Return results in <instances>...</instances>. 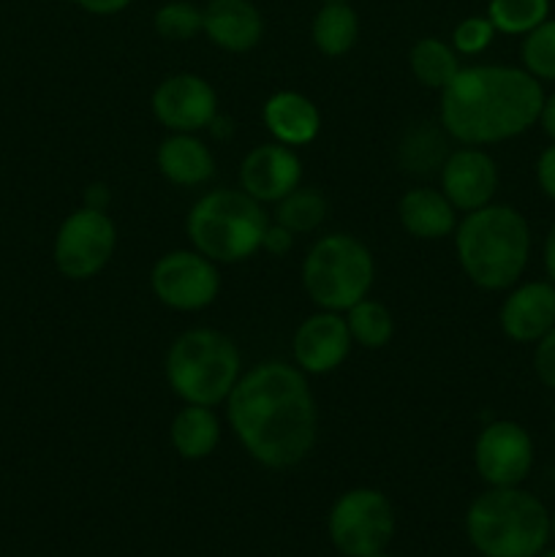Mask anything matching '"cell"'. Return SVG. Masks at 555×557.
I'll return each mask as SVG.
<instances>
[{"instance_id": "cell-24", "label": "cell", "mask_w": 555, "mask_h": 557, "mask_svg": "<svg viewBox=\"0 0 555 557\" xmlns=\"http://www.w3.org/2000/svg\"><path fill=\"white\" fill-rule=\"evenodd\" d=\"M346 324L351 332L354 346H362L368 351H379L395 335V321L392 313L386 310V305H381L379 299H359L357 305L346 310Z\"/></svg>"}, {"instance_id": "cell-39", "label": "cell", "mask_w": 555, "mask_h": 557, "mask_svg": "<svg viewBox=\"0 0 555 557\" xmlns=\"http://www.w3.org/2000/svg\"><path fill=\"white\" fill-rule=\"evenodd\" d=\"M368 557H392V555L384 549V553H375V555H368Z\"/></svg>"}, {"instance_id": "cell-29", "label": "cell", "mask_w": 555, "mask_h": 557, "mask_svg": "<svg viewBox=\"0 0 555 557\" xmlns=\"http://www.w3.org/2000/svg\"><path fill=\"white\" fill-rule=\"evenodd\" d=\"M495 38V27L493 22L484 16H466L462 22H457V27L452 30V47H455L457 54H482L484 49L493 44Z\"/></svg>"}, {"instance_id": "cell-38", "label": "cell", "mask_w": 555, "mask_h": 557, "mask_svg": "<svg viewBox=\"0 0 555 557\" xmlns=\"http://www.w3.org/2000/svg\"><path fill=\"white\" fill-rule=\"evenodd\" d=\"M539 557H555V549H544V553Z\"/></svg>"}, {"instance_id": "cell-12", "label": "cell", "mask_w": 555, "mask_h": 557, "mask_svg": "<svg viewBox=\"0 0 555 557\" xmlns=\"http://www.w3.org/2000/svg\"><path fill=\"white\" fill-rule=\"evenodd\" d=\"M152 114L169 134H199L218 117V92L199 74H172L152 90Z\"/></svg>"}, {"instance_id": "cell-32", "label": "cell", "mask_w": 555, "mask_h": 557, "mask_svg": "<svg viewBox=\"0 0 555 557\" xmlns=\"http://www.w3.org/2000/svg\"><path fill=\"white\" fill-rule=\"evenodd\" d=\"M536 183L539 190L550 201H555V141L550 147H544L542 156L536 158Z\"/></svg>"}, {"instance_id": "cell-2", "label": "cell", "mask_w": 555, "mask_h": 557, "mask_svg": "<svg viewBox=\"0 0 555 557\" xmlns=\"http://www.w3.org/2000/svg\"><path fill=\"white\" fill-rule=\"evenodd\" d=\"M542 82L515 65H468L441 90V128L468 147L498 145L533 128Z\"/></svg>"}, {"instance_id": "cell-16", "label": "cell", "mask_w": 555, "mask_h": 557, "mask_svg": "<svg viewBox=\"0 0 555 557\" xmlns=\"http://www.w3.org/2000/svg\"><path fill=\"white\" fill-rule=\"evenodd\" d=\"M498 324L509 341L536 343L555 326V283H515L501 302Z\"/></svg>"}, {"instance_id": "cell-34", "label": "cell", "mask_w": 555, "mask_h": 557, "mask_svg": "<svg viewBox=\"0 0 555 557\" xmlns=\"http://www.w3.org/2000/svg\"><path fill=\"white\" fill-rule=\"evenodd\" d=\"M536 123L542 125L544 136H547L550 141H555V92H550V96H544L542 112H539Z\"/></svg>"}, {"instance_id": "cell-9", "label": "cell", "mask_w": 555, "mask_h": 557, "mask_svg": "<svg viewBox=\"0 0 555 557\" xmlns=\"http://www.w3.org/2000/svg\"><path fill=\"white\" fill-rule=\"evenodd\" d=\"M118 248V226L107 210L82 205L69 212L54 234V267L69 281H90L107 270Z\"/></svg>"}, {"instance_id": "cell-8", "label": "cell", "mask_w": 555, "mask_h": 557, "mask_svg": "<svg viewBox=\"0 0 555 557\" xmlns=\"http://www.w3.org/2000/svg\"><path fill=\"white\" fill-rule=\"evenodd\" d=\"M392 500L375 487H354L337 495L326 517L332 547L343 557H368L384 553L395 536Z\"/></svg>"}, {"instance_id": "cell-27", "label": "cell", "mask_w": 555, "mask_h": 557, "mask_svg": "<svg viewBox=\"0 0 555 557\" xmlns=\"http://www.w3.org/2000/svg\"><path fill=\"white\" fill-rule=\"evenodd\" d=\"M522 69L539 82H555V20H544L522 36L520 44Z\"/></svg>"}, {"instance_id": "cell-31", "label": "cell", "mask_w": 555, "mask_h": 557, "mask_svg": "<svg viewBox=\"0 0 555 557\" xmlns=\"http://www.w3.org/2000/svg\"><path fill=\"white\" fill-rule=\"evenodd\" d=\"M294 237H297V234H292L286 226H281V223L272 221L270 226H267L264 239H261V250H264V253L278 256V259H281V256L292 253Z\"/></svg>"}, {"instance_id": "cell-35", "label": "cell", "mask_w": 555, "mask_h": 557, "mask_svg": "<svg viewBox=\"0 0 555 557\" xmlns=\"http://www.w3.org/2000/svg\"><path fill=\"white\" fill-rule=\"evenodd\" d=\"M542 261H544V272H547L550 281L555 283V221H553V226L547 228V237H544Z\"/></svg>"}, {"instance_id": "cell-26", "label": "cell", "mask_w": 555, "mask_h": 557, "mask_svg": "<svg viewBox=\"0 0 555 557\" xmlns=\"http://www.w3.org/2000/svg\"><path fill=\"white\" fill-rule=\"evenodd\" d=\"M550 16V0H490L488 20L495 33L526 36Z\"/></svg>"}, {"instance_id": "cell-13", "label": "cell", "mask_w": 555, "mask_h": 557, "mask_svg": "<svg viewBox=\"0 0 555 557\" xmlns=\"http://www.w3.org/2000/svg\"><path fill=\"white\" fill-rule=\"evenodd\" d=\"M441 194L452 201L457 212H473L490 205L498 190V163L482 147L462 145L446 152L439 169Z\"/></svg>"}, {"instance_id": "cell-7", "label": "cell", "mask_w": 555, "mask_h": 557, "mask_svg": "<svg viewBox=\"0 0 555 557\" xmlns=\"http://www.w3.org/2000/svg\"><path fill=\"white\" fill-rule=\"evenodd\" d=\"M373 281V253L354 234L337 232L316 239L303 261V288L319 310L346 313L368 297Z\"/></svg>"}, {"instance_id": "cell-30", "label": "cell", "mask_w": 555, "mask_h": 557, "mask_svg": "<svg viewBox=\"0 0 555 557\" xmlns=\"http://www.w3.org/2000/svg\"><path fill=\"white\" fill-rule=\"evenodd\" d=\"M533 370H536V379L547 389L555 392V326L536 341V348H533Z\"/></svg>"}, {"instance_id": "cell-22", "label": "cell", "mask_w": 555, "mask_h": 557, "mask_svg": "<svg viewBox=\"0 0 555 557\" xmlns=\"http://www.w3.org/2000/svg\"><path fill=\"white\" fill-rule=\"evenodd\" d=\"M310 38L313 47L326 58H343L354 49L359 38V16L348 3L332 0L324 3L313 16L310 25Z\"/></svg>"}, {"instance_id": "cell-6", "label": "cell", "mask_w": 555, "mask_h": 557, "mask_svg": "<svg viewBox=\"0 0 555 557\" xmlns=\"http://www.w3.org/2000/svg\"><path fill=\"white\" fill-rule=\"evenodd\" d=\"M169 389L190 406L215 408L226 403L243 375V357L234 341L210 326L185 330L166 351Z\"/></svg>"}, {"instance_id": "cell-1", "label": "cell", "mask_w": 555, "mask_h": 557, "mask_svg": "<svg viewBox=\"0 0 555 557\" xmlns=\"http://www.w3.org/2000/svg\"><path fill=\"white\" fill-rule=\"evenodd\" d=\"M226 417L250 460L288 471L310 457L319 441V408L297 364L267 362L239 375L226 397Z\"/></svg>"}, {"instance_id": "cell-4", "label": "cell", "mask_w": 555, "mask_h": 557, "mask_svg": "<svg viewBox=\"0 0 555 557\" xmlns=\"http://www.w3.org/2000/svg\"><path fill=\"white\" fill-rule=\"evenodd\" d=\"M466 536L482 557H539L550 542V511L522 487H488L468 504Z\"/></svg>"}, {"instance_id": "cell-3", "label": "cell", "mask_w": 555, "mask_h": 557, "mask_svg": "<svg viewBox=\"0 0 555 557\" xmlns=\"http://www.w3.org/2000/svg\"><path fill=\"white\" fill-rule=\"evenodd\" d=\"M455 253L462 275L482 292H509L531 259V226L511 205L466 212L455 226Z\"/></svg>"}, {"instance_id": "cell-11", "label": "cell", "mask_w": 555, "mask_h": 557, "mask_svg": "<svg viewBox=\"0 0 555 557\" xmlns=\"http://www.w3.org/2000/svg\"><path fill=\"white\" fill-rule=\"evenodd\" d=\"M533 438L520 422L495 419L473 441V468L488 487H520L533 468Z\"/></svg>"}, {"instance_id": "cell-40", "label": "cell", "mask_w": 555, "mask_h": 557, "mask_svg": "<svg viewBox=\"0 0 555 557\" xmlns=\"http://www.w3.org/2000/svg\"><path fill=\"white\" fill-rule=\"evenodd\" d=\"M324 3H332V0H324ZM341 3H348V0H341Z\"/></svg>"}, {"instance_id": "cell-19", "label": "cell", "mask_w": 555, "mask_h": 557, "mask_svg": "<svg viewBox=\"0 0 555 557\" xmlns=\"http://www.w3.org/2000/svg\"><path fill=\"white\" fill-rule=\"evenodd\" d=\"M397 221H400L403 232L411 234L414 239H446L455 234L457 226V210L452 201L441 194V188H419L406 190L397 201Z\"/></svg>"}, {"instance_id": "cell-10", "label": "cell", "mask_w": 555, "mask_h": 557, "mask_svg": "<svg viewBox=\"0 0 555 557\" xmlns=\"http://www.w3.org/2000/svg\"><path fill=\"white\" fill-rule=\"evenodd\" d=\"M150 288L156 299L180 313H196L210 308L221 292V272L215 261L199 250H169L152 264Z\"/></svg>"}, {"instance_id": "cell-17", "label": "cell", "mask_w": 555, "mask_h": 557, "mask_svg": "<svg viewBox=\"0 0 555 557\" xmlns=\"http://www.w3.org/2000/svg\"><path fill=\"white\" fill-rule=\"evenodd\" d=\"M201 11L205 36L223 52H250L264 36V20L250 0H210Z\"/></svg>"}, {"instance_id": "cell-23", "label": "cell", "mask_w": 555, "mask_h": 557, "mask_svg": "<svg viewBox=\"0 0 555 557\" xmlns=\"http://www.w3.org/2000/svg\"><path fill=\"white\" fill-rule=\"evenodd\" d=\"M408 69H411L414 79L428 90H444L452 79L457 76L460 65V54L455 52L449 41L444 38H419L408 52Z\"/></svg>"}, {"instance_id": "cell-5", "label": "cell", "mask_w": 555, "mask_h": 557, "mask_svg": "<svg viewBox=\"0 0 555 557\" xmlns=\"http://www.w3.org/2000/svg\"><path fill=\"white\" fill-rule=\"evenodd\" d=\"M270 218L243 188H218L196 199L185 218L190 248L215 264H237L261 250Z\"/></svg>"}, {"instance_id": "cell-15", "label": "cell", "mask_w": 555, "mask_h": 557, "mask_svg": "<svg viewBox=\"0 0 555 557\" xmlns=\"http://www.w3.org/2000/svg\"><path fill=\"white\" fill-rule=\"evenodd\" d=\"M303 180V161L294 147L267 141L254 147L239 163V188L261 205H278Z\"/></svg>"}, {"instance_id": "cell-28", "label": "cell", "mask_w": 555, "mask_h": 557, "mask_svg": "<svg viewBox=\"0 0 555 557\" xmlns=\"http://www.w3.org/2000/svg\"><path fill=\"white\" fill-rule=\"evenodd\" d=\"M156 33L166 41H190L194 36L205 33V11L185 0H172L156 11Z\"/></svg>"}, {"instance_id": "cell-33", "label": "cell", "mask_w": 555, "mask_h": 557, "mask_svg": "<svg viewBox=\"0 0 555 557\" xmlns=\"http://www.w3.org/2000/svg\"><path fill=\"white\" fill-rule=\"evenodd\" d=\"M74 3L79 5L82 11H87V14L112 16V14H120V11L128 9L134 0H74Z\"/></svg>"}, {"instance_id": "cell-20", "label": "cell", "mask_w": 555, "mask_h": 557, "mask_svg": "<svg viewBox=\"0 0 555 557\" xmlns=\"http://www.w3.org/2000/svg\"><path fill=\"white\" fill-rule=\"evenodd\" d=\"M158 172L177 188H199L215 174V156L196 134H169L156 152Z\"/></svg>"}, {"instance_id": "cell-25", "label": "cell", "mask_w": 555, "mask_h": 557, "mask_svg": "<svg viewBox=\"0 0 555 557\" xmlns=\"http://www.w3.org/2000/svg\"><path fill=\"white\" fill-rule=\"evenodd\" d=\"M326 199L316 188H297L283 196L275 205V223L286 226L292 234H310L324 223Z\"/></svg>"}, {"instance_id": "cell-37", "label": "cell", "mask_w": 555, "mask_h": 557, "mask_svg": "<svg viewBox=\"0 0 555 557\" xmlns=\"http://www.w3.org/2000/svg\"><path fill=\"white\" fill-rule=\"evenodd\" d=\"M550 536H553V539H555V515H553V517H550Z\"/></svg>"}, {"instance_id": "cell-21", "label": "cell", "mask_w": 555, "mask_h": 557, "mask_svg": "<svg viewBox=\"0 0 555 557\" xmlns=\"http://www.w3.org/2000/svg\"><path fill=\"white\" fill-rule=\"evenodd\" d=\"M169 441L183 460H205L221 444V422L212 408L185 403L169 424Z\"/></svg>"}, {"instance_id": "cell-14", "label": "cell", "mask_w": 555, "mask_h": 557, "mask_svg": "<svg viewBox=\"0 0 555 557\" xmlns=\"http://www.w3.org/2000/svg\"><path fill=\"white\" fill-rule=\"evenodd\" d=\"M351 346L346 315L335 310H319L294 332L292 357L305 375H326L346 362Z\"/></svg>"}, {"instance_id": "cell-18", "label": "cell", "mask_w": 555, "mask_h": 557, "mask_svg": "<svg viewBox=\"0 0 555 557\" xmlns=\"http://www.w3.org/2000/svg\"><path fill=\"white\" fill-rule=\"evenodd\" d=\"M261 120L272 139L286 147L310 145L321 131L319 107L297 90L272 92L261 109Z\"/></svg>"}, {"instance_id": "cell-36", "label": "cell", "mask_w": 555, "mask_h": 557, "mask_svg": "<svg viewBox=\"0 0 555 557\" xmlns=\"http://www.w3.org/2000/svg\"><path fill=\"white\" fill-rule=\"evenodd\" d=\"M85 207H92V210H107L109 207V188L103 183H92L90 188L85 190Z\"/></svg>"}]
</instances>
